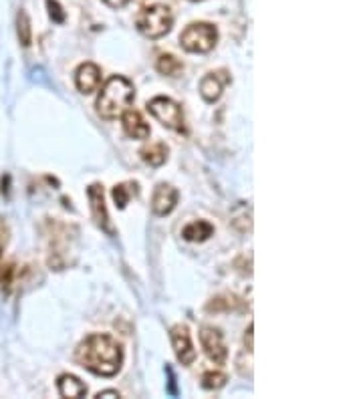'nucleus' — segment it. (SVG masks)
<instances>
[{"label": "nucleus", "mask_w": 363, "mask_h": 399, "mask_svg": "<svg viewBox=\"0 0 363 399\" xmlns=\"http://www.w3.org/2000/svg\"><path fill=\"white\" fill-rule=\"evenodd\" d=\"M75 359L83 369L91 371L93 375L113 377L120 373L123 365V349L111 335L91 333L79 343Z\"/></svg>", "instance_id": "nucleus-1"}, {"label": "nucleus", "mask_w": 363, "mask_h": 399, "mask_svg": "<svg viewBox=\"0 0 363 399\" xmlns=\"http://www.w3.org/2000/svg\"><path fill=\"white\" fill-rule=\"evenodd\" d=\"M136 99V87L121 75H113L105 83L97 97V113L103 120H118Z\"/></svg>", "instance_id": "nucleus-2"}, {"label": "nucleus", "mask_w": 363, "mask_h": 399, "mask_svg": "<svg viewBox=\"0 0 363 399\" xmlns=\"http://www.w3.org/2000/svg\"><path fill=\"white\" fill-rule=\"evenodd\" d=\"M136 24H138L140 33H143L147 39H161L172 31L174 15H172L170 6H166V4H152V6H145L138 15Z\"/></svg>", "instance_id": "nucleus-3"}, {"label": "nucleus", "mask_w": 363, "mask_h": 399, "mask_svg": "<svg viewBox=\"0 0 363 399\" xmlns=\"http://www.w3.org/2000/svg\"><path fill=\"white\" fill-rule=\"evenodd\" d=\"M218 31L210 22H192L180 35V44L188 53H210L216 47Z\"/></svg>", "instance_id": "nucleus-4"}, {"label": "nucleus", "mask_w": 363, "mask_h": 399, "mask_svg": "<svg viewBox=\"0 0 363 399\" xmlns=\"http://www.w3.org/2000/svg\"><path fill=\"white\" fill-rule=\"evenodd\" d=\"M147 111L160 121L163 127L182 131L184 129V111L182 107L170 97H154L147 101Z\"/></svg>", "instance_id": "nucleus-5"}, {"label": "nucleus", "mask_w": 363, "mask_h": 399, "mask_svg": "<svg viewBox=\"0 0 363 399\" xmlns=\"http://www.w3.org/2000/svg\"><path fill=\"white\" fill-rule=\"evenodd\" d=\"M200 343L204 353L208 355V359L214 361L216 365H224L228 359V349H226V343L224 337L218 329L214 327H204L200 331Z\"/></svg>", "instance_id": "nucleus-6"}, {"label": "nucleus", "mask_w": 363, "mask_h": 399, "mask_svg": "<svg viewBox=\"0 0 363 399\" xmlns=\"http://www.w3.org/2000/svg\"><path fill=\"white\" fill-rule=\"evenodd\" d=\"M87 198L91 202V212H93V220L99 226L103 232H107L109 236L115 234L111 222H109V214L105 208V196H103V186L101 184H91L87 188Z\"/></svg>", "instance_id": "nucleus-7"}, {"label": "nucleus", "mask_w": 363, "mask_h": 399, "mask_svg": "<svg viewBox=\"0 0 363 399\" xmlns=\"http://www.w3.org/2000/svg\"><path fill=\"white\" fill-rule=\"evenodd\" d=\"M170 339H172V347L176 351V357L182 365H192L196 359V349L192 345V337L186 325H176L170 331Z\"/></svg>", "instance_id": "nucleus-8"}, {"label": "nucleus", "mask_w": 363, "mask_h": 399, "mask_svg": "<svg viewBox=\"0 0 363 399\" xmlns=\"http://www.w3.org/2000/svg\"><path fill=\"white\" fill-rule=\"evenodd\" d=\"M178 198H180V194H178V190H176L174 186L160 184V186L156 188V192H154V198H152V210H154V214H156V216H168V214L176 208Z\"/></svg>", "instance_id": "nucleus-9"}, {"label": "nucleus", "mask_w": 363, "mask_h": 399, "mask_svg": "<svg viewBox=\"0 0 363 399\" xmlns=\"http://www.w3.org/2000/svg\"><path fill=\"white\" fill-rule=\"evenodd\" d=\"M230 75L226 71H218V73H208L204 79L200 81V95L202 99L208 101V103H214V101L220 99L222 89L224 85L230 83Z\"/></svg>", "instance_id": "nucleus-10"}, {"label": "nucleus", "mask_w": 363, "mask_h": 399, "mask_svg": "<svg viewBox=\"0 0 363 399\" xmlns=\"http://www.w3.org/2000/svg\"><path fill=\"white\" fill-rule=\"evenodd\" d=\"M75 85L83 95H89L93 91H97L101 85V69L93 63H83L77 69L75 75Z\"/></svg>", "instance_id": "nucleus-11"}, {"label": "nucleus", "mask_w": 363, "mask_h": 399, "mask_svg": "<svg viewBox=\"0 0 363 399\" xmlns=\"http://www.w3.org/2000/svg\"><path fill=\"white\" fill-rule=\"evenodd\" d=\"M123 129L134 140H145L152 133L150 125L143 121L140 111H123Z\"/></svg>", "instance_id": "nucleus-12"}, {"label": "nucleus", "mask_w": 363, "mask_h": 399, "mask_svg": "<svg viewBox=\"0 0 363 399\" xmlns=\"http://www.w3.org/2000/svg\"><path fill=\"white\" fill-rule=\"evenodd\" d=\"M57 387H59L60 398H71L79 399L87 396V385L75 377V375H69V373H63L59 380H57Z\"/></svg>", "instance_id": "nucleus-13"}, {"label": "nucleus", "mask_w": 363, "mask_h": 399, "mask_svg": "<svg viewBox=\"0 0 363 399\" xmlns=\"http://www.w3.org/2000/svg\"><path fill=\"white\" fill-rule=\"evenodd\" d=\"M214 234V226L206 220H196V222H190L184 230H182V236L188 242H204Z\"/></svg>", "instance_id": "nucleus-14"}, {"label": "nucleus", "mask_w": 363, "mask_h": 399, "mask_svg": "<svg viewBox=\"0 0 363 399\" xmlns=\"http://www.w3.org/2000/svg\"><path fill=\"white\" fill-rule=\"evenodd\" d=\"M140 154L141 160L145 161V163H150L152 168H160V165H163L166 160H168V147H166V143H161V141L145 145Z\"/></svg>", "instance_id": "nucleus-15"}, {"label": "nucleus", "mask_w": 363, "mask_h": 399, "mask_svg": "<svg viewBox=\"0 0 363 399\" xmlns=\"http://www.w3.org/2000/svg\"><path fill=\"white\" fill-rule=\"evenodd\" d=\"M138 192H140V186L136 184V181H125V184H118L115 188H113V202H115V206L123 210L127 204H129V200L134 198V196H138Z\"/></svg>", "instance_id": "nucleus-16"}, {"label": "nucleus", "mask_w": 363, "mask_h": 399, "mask_svg": "<svg viewBox=\"0 0 363 399\" xmlns=\"http://www.w3.org/2000/svg\"><path fill=\"white\" fill-rule=\"evenodd\" d=\"M158 71L161 75H168V77H178L182 71H184V63L174 55H160L158 59Z\"/></svg>", "instance_id": "nucleus-17"}, {"label": "nucleus", "mask_w": 363, "mask_h": 399, "mask_svg": "<svg viewBox=\"0 0 363 399\" xmlns=\"http://www.w3.org/2000/svg\"><path fill=\"white\" fill-rule=\"evenodd\" d=\"M17 33L22 47H31L33 42V28H31V19L24 10H19L17 15Z\"/></svg>", "instance_id": "nucleus-18"}, {"label": "nucleus", "mask_w": 363, "mask_h": 399, "mask_svg": "<svg viewBox=\"0 0 363 399\" xmlns=\"http://www.w3.org/2000/svg\"><path fill=\"white\" fill-rule=\"evenodd\" d=\"M228 377L222 371H206L202 375V387L204 389H220L226 385Z\"/></svg>", "instance_id": "nucleus-19"}, {"label": "nucleus", "mask_w": 363, "mask_h": 399, "mask_svg": "<svg viewBox=\"0 0 363 399\" xmlns=\"http://www.w3.org/2000/svg\"><path fill=\"white\" fill-rule=\"evenodd\" d=\"M236 304H239L236 297H228V295H226V297H218V299L210 300L206 309H208L210 313H212V311H214V313H220V311H226V313H228V311H234Z\"/></svg>", "instance_id": "nucleus-20"}, {"label": "nucleus", "mask_w": 363, "mask_h": 399, "mask_svg": "<svg viewBox=\"0 0 363 399\" xmlns=\"http://www.w3.org/2000/svg\"><path fill=\"white\" fill-rule=\"evenodd\" d=\"M13 277H15V264L0 260V288H2V291H8V288H10Z\"/></svg>", "instance_id": "nucleus-21"}, {"label": "nucleus", "mask_w": 363, "mask_h": 399, "mask_svg": "<svg viewBox=\"0 0 363 399\" xmlns=\"http://www.w3.org/2000/svg\"><path fill=\"white\" fill-rule=\"evenodd\" d=\"M47 8H49V15L55 22H63L65 20V13L60 8V4L57 0H47Z\"/></svg>", "instance_id": "nucleus-22"}, {"label": "nucleus", "mask_w": 363, "mask_h": 399, "mask_svg": "<svg viewBox=\"0 0 363 399\" xmlns=\"http://www.w3.org/2000/svg\"><path fill=\"white\" fill-rule=\"evenodd\" d=\"M6 224L4 222H0V260H2V252H4V248H6Z\"/></svg>", "instance_id": "nucleus-23"}, {"label": "nucleus", "mask_w": 363, "mask_h": 399, "mask_svg": "<svg viewBox=\"0 0 363 399\" xmlns=\"http://www.w3.org/2000/svg\"><path fill=\"white\" fill-rule=\"evenodd\" d=\"M107 6H111V8H123L129 0H103Z\"/></svg>", "instance_id": "nucleus-24"}, {"label": "nucleus", "mask_w": 363, "mask_h": 399, "mask_svg": "<svg viewBox=\"0 0 363 399\" xmlns=\"http://www.w3.org/2000/svg\"><path fill=\"white\" fill-rule=\"evenodd\" d=\"M252 329H255V327L248 325V331H246V337H244V343H248V345H246L248 351H252Z\"/></svg>", "instance_id": "nucleus-25"}, {"label": "nucleus", "mask_w": 363, "mask_h": 399, "mask_svg": "<svg viewBox=\"0 0 363 399\" xmlns=\"http://www.w3.org/2000/svg\"><path fill=\"white\" fill-rule=\"evenodd\" d=\"M97 398H120V391H113V389H109V391H99L97 393Z\"/></svg>", "instance_id": "nucleus-26"}, {"label": "nucleus", "mask_w": 363, "mask_h": 399, "mask_svg": "<svg viewBox=\"0 0 363 399\" xmlns=\"http://www.w3.org/2000/svg\"><path fill=\"white\" fill-rule=\"evenodd\" d=\"M190 2H200V0H190Z\"/></svg>", "instance_id": "nucleus-27"}]
</instances>
